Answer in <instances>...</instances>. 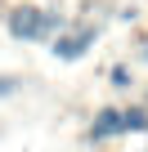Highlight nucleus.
I'll use <instances>...</instances> for the list:
<instances>
[{"label": "nucleus", "instance_id": "nucleus-1", "mask_svg": "<svg viewBox=\"0 0 148 152\" xmlns=\"http://www.w3.org/2000/svg\"><path fill=\"white\" fill-rule=\"evenodd\" d=\"M130 130H148V107H103L90 125V139L94 143H108L117 134H130Z\"/></svg>", "mask_w": 148, "mask_h": 152}, {"label": "nucleus", "instance_id": "nucleus-2", "mask_svg": "<svg viewBox=\"0 0 148 152\" xmlns=\"http://www.w3.org/2000/svg\"><path fill=\"white\" fill-rule=\"evenodd\" d=\"M58 27H63V18L49 14V9H36V5H18L9 14V36L14 40H49Z\"/></svg>", "mask_w": 148, "mask_h": 152}, {"label": "nucleus", "instance_id": "nucleus-3", "mask_svg": "<svg viewBox=\"0 0 148 152\" xmlns=\"http://www.w3.org/2000/svg\"><path fill=\"white\" fill-rule=\"evenodd\" d=\"M49 45H54V58H63V63H72V58H81L90 45H94V27H77V31H67V23L49 36Z\"/></svg>", "mask_w": 148, "mask_h": 152}, {"label": "nucleus", "instance_id": "nucleus-4", "mask_svg": "<svg viewBox=\"0 0 148 152\" xmlns=\"http://www.w3.org/2000/svg\"><path fill=\"white\" fill-rule=\"evenodd\" d=\"M112 85H117V90H130V72H126V67H112Z\"/></svg>", "mask_w": 148, "mask_h": 152}, {"label": "nucleus", "instance_id": "nucleus-5", "mask_svg": "<svg viewBox=\"0 0 148 152\" xmlns=\"http://www.w3.org/2000/svg\"><path fill=\"white\" fill-rule=\"evenodd\" d=\"M14 90H18V81H14V76H0V99H9Z\"/></svg>", "mask_w": 148, "mask_h": 152}]
</instances>
